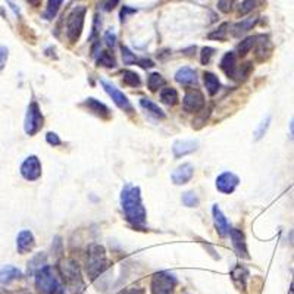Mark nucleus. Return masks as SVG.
Here are the masks:
<instances>
[{
  "label": "nucleus",
  "mask_w": 294,
  "mask_h": 294,
  "mask_svg": "<svg viewBox=\"0 0 294 294\" xmlns=\"http://www.w3.org/2000/svg\"><path fill=\"white\" fill-rule=\"evenodd\" d=\"M181 199H182V203L187 208H197L199 203H200V199H199V196H197L194 191H185Z\"/></svg>",
  "instance_id": "f704fd0d"
},
{
  "label": "nucleus",
  "mask_w": 294,
  "mask_h": 294,
  "mask_svg": "<svg viewBox=\"0 0 294 294\" xmlns=\"http://www.w3.org/2000/svg\"><path fill=\"white\" fill-rule=\"evenodd\" d=\"M21 175L27 181H36L41 176V163L37 156H28L21 165Z\"/></svg>",
  "instance_id": "9d476101"
},
{
  "label": "nucleus",
  "mask_w": 294,
  "mask_h": 294,
  "mask_svg": "<svg viewBox=\"0 0 294 294\" xmlns=\"http://www.w3.org/2000/svg\"><path fill=\"white\" fill-rule=\"evenodd\" d=\"M214 55H215V49L214 47H209V46L203 47L202 49V53H200V62H202V65H208Z\"/></svg>",
  "instance_id": "e433bc0d"
},
{
  "label": "nucleus",
  "mask_w": 294,
  "mask_h": 294,
  "mask_svg": "<svg viewBox=\"0 0 294 294\" xmlns=\"http://www.w3.org/2000/svg\"><path fill=\"white\" fill-rule=\"evenodd\" d=\"M63 0H49L47 3V9H46V14H44V18L46 20H53L56 17V14L59 12V8L62 6Z\"/></svg>",
  "instance_id": "2f4dec72"
},
{
  "label": "nucleus",
  "mask_w": 294,
  "mask_h": 294,
  "mask_svg": "<svg viewBox=\"0 0 294 294\" xmlns=\"http://www.w3.org/2000/svg\"><path fill=\"white\" fill-rule=\"evenodd\" d=\"M97 66H105V68H115L117 66V59L114 53L111 52H102L97 58Z\"/></svg>",
  "instance_id": "7c9ffc66"
},
{
  "label": "nucleus",
  "mask_w": 294,
  "mask_h": 294,
  "mask_svg": "<svg viewBox=\"0 0 294 294\" xmlns=\"http://www.w3.org/2000/svg\"><path fill=\"white\" fill-rule=\"evenodd\" d=\"M100 84H102V87L105 88V91L111 96V99L114 100V103L117 105L119 109L127 111V112H131L133 111V106H131L128 97L119 88H117L112 82H109L106 79H100Z\"/></svg>",
  "instance_id": "1a4fd4ad"
},
{
  "label": "nucleus",
  "mask_w": 294,
  "mask_h": 294,
  "mask_svg": "<svg viewBox=\"0 0 294 294\" xmlns=\"http://www.w3.org/2000/svg\"><path fill=\"white\" fill-rule=\"evenodd\" d=\"M212 215H214V222H215V228L218 235H219V237H227V235H230V231H231L230 224H228V221H227V218L224 215V212L221 211V208H219L218 205H214V208H212Z\"/></svg>",
  "instance_id": "2eb2a0df"
},
{
  "label": "nucleus",
  "mask_w": 294,
  "mask_h": 294,
  "mask_svg": "<svg viewBox=\"0 0 294 294\" xmlns=\"http://www.w3.org/2000/svg\"><path fill=\"white\" fill-rule=\"evenodd\" d=\"M160 100H162V103H165L168 106H175L176 103L179 102L178 91H176L175 88H172V87H165L160 91Z\"/></svg>",
  "instance_id": "a878e982"
},
{
  "label": "nucleus",
  "mask_w": 294,
  "mask_h": 294,
  "mask_svg": "<svg viewBox=\"0 0 294 294\" xmlns=\"http://www.w3.org/2000/svg\"><path fill=\"white\" fill-rule=\"evenodd\" d=\"M165 84H166V79L163 78L159 72L150 74L149 78H147V87H149L150 91H157V90L162 88Z\"/></svg>",
  "instance_id": "c756f323"
},
{
  "label": "nucleus",
  "mask_w": 294,
  "mask_h": 294,
  "mask_svg": "<svg viewBox=\"0 0 294 294\" xmlns=\"http://www.w3.org/2000/svg\"><path fill=\"white\" fill-rule=\"evenodd\" d=\"M230 237H231V243L234 246L235 253L241 259H250L249 250H247V243H246V237L243 234L241 230L233 228L230 231Z\"/></svg>",
  "instance_id": "f8f14e48"
},
{
  "label": "nucleus",
  "mask_w": 294,
  "mask_h": 294,
  "mask_svg": "<svg viewBox=\"0 0 294 294\" xmlns=\"http://www.w3.org/2000/svg\"><path fill=\"white\" fill-rule=\"evenodd\" d=\"M176 282V276L172 272H156L152 275V294H174Z\"/></svg>",
  "instance_id": "423d86ee"
},
{
  "label": "nucleus",
  "mask_w": 294,
  "mask_h": 294,
  "mask_svg": "<svg viewBox=\"0 0 294 294\" xmlns=\"http://www.w3.org/2000/svg\"><path fill=\"white\" fill-rule=\"evenodd\" d=\"M203 82H205V87H206V91H208L209 96H215L221 88L219 78L214 72H205L203 74Z\"/></svg>",
  "instance_id": "b1692460"
},
{
  "label": "nucleus",
  "mask_w": 294,
  "mask_h": 294,
  "mask_svg": "<svg viewBox=\"0 0 294 294\" xmlns=\"http://www.w3.org/2000/svg\"><path fill=\"white\" fill-rule=\"evenodd\" d=\"M118 2H119V0H108V2H106V11H112V9L118 5Z\"/></svg>",
  "instance_id": "a18cd8bd"
},
{
  "label": "nucleus",
  "mask_w": 294,
  "mask_h": 294,
  "mask_svg": "<svg viewBox=\"0 0 294 294\" xmlns=\"http://www.w3.org/2000/svg\"><path fill=\"white\" fill-rule=\"evenodd\" d=\"M194 175V168L191 163H182L181 166H178L175 171L172 172L171 179L175 185H182L187 184Z\"/></svg>",
  "instance_id": "ddd939ff"
},
{
  "label": "nucleus",
  "mask_w": 294,
  "mask_h": 294,
  "mask_svg": "<svg viewBox=\"0 0 294 294\" xmlns=\"http://www.w3.org/2000/svg\"><path fill=\"white\" fill-rule=\"evenodd\" d=\"M36 288L41 294H63V282L62 276L58 271L50 266L44 265L39 271H36V278H34Z\"/></svg>",
  "instance_id": "f03ea898"
},
{
  "label": "nucleus",
  "mask_w": 294,
  "mask_h": 294,
  "mask_svg": "<svg viewBox=\"0 0 294 294\" xmlns=\"http://www.w3.org/2000/svg\"><path fill=\"white\" fill-rule=\"evenodd\" d=\"M128 14H136V9H130L128 6H124L122 11H121V21L125 20Z\"/></svg>",
  "instance_id": "c03bdc74"
},
{
  "label": "nucleus",
  "mask_w": 294,
  "mask_h": 294,
  "mask_svg": "<svg viewBox=\"0 0 294 294\" xmlns=\"http://www.w3.org/2000/svg\"><path fill=\"white\" fill-rule=\"evenodd\" d=\"M228 28H230V25L227 24V22H224V24H221L216 30H214L209 36H208V39L211 40H225L227 39V34H228Z\"/></svg>",
  "instance_id": "473e14b6"
},
{
  "label": "nucleus",
  "mask_w": 294,
  "mask_h": 294,
  "mask_svg": "<svg viewBox=\"0 0 294 294\" xmlns=\"http://www.w3.org/2000/svg\"><path fill=\"white\" fill-rule=\"evenodd\" d=\"M252 69H253V63H252V62L243 63L240 68H237L235 79H238V81H244V79H247V77H249V75H250V72H252Z\"/></svg>",
  "instance_id": "72a5a7b5"
},
{
  "label": "nucleus",
  "mask_w": 294,
  "mask_h": 294,
  "mask_svg": "<svg viewBox=\"0 0 294 294\" xmlns=\"http://www.w3.org/2000/svg\"><path fill=\"white\" fill-rule=\"evenodd\" d=\"M175 79L176 82H179L181 85L190 87V85H193V84L197 82L196 71L188 68V66H182L175 72Z\"/></svg>",
  "instance_id": "6ab92c4d"
},
{
  "label": "nucleus",
  "mask_w": 294,
  "mask_h": 294,
  "mask_svg": "<svg viewBox=\"0 0 294 294\" xmlns=\"http://www.w3.org/2000/svg\"><path fill=\"white\" fill-rule=\"evenodd\" d=\"M121 50H122V59H124V63L125 65H131V63H136L138 59L137 56L127 47V46H122L121 47Z\"/></svg>",
  "instance_id": "4c0bfd02"
},
{
  "label": "nucleus",
  "mask_w": 294,
  "mask_h": 294,
  "mask_svg": "<svg viewBox=\"0 0 294 294\" xmlns=\"http://www.w3.org/2000/svg\"><path fill=\"white\" fill-rule=\"evenodd\" d=\"M36 246V238L30 230H22L17 237V249L21 255L31 252Z\"/></svg>",
  "instance_id": "dca6fc26"
},
{
  "label": "nucleus",
  "mask_w": 294,
  "mask_h": 294,
  "mask_svg": "<svg viewBox=\"0 0 294 294\" xmlns=\"http://www.w3.org/2000/svg\"><path fill=\"white\" fill-rule=\"evenodd\" d=\"M219 66L228 78L235 79V72H237V68H238L237 66V55L234 52H227L224 55V58L221 59Z\"/></svg>",
  "instance_id": "a211bd4d"
},
{
  "label": "nucleus",
  "mask_w": 294,
  "mask_h": 294,
  "mask_svg": "<svg viewBox=\"0 0 294 294\" xmlns=\"http://www.w3.org/2000/svg\"><path fill=\"white\" fill-rule=\"evenodd\" d=\"M137 63L141 68H152V66H155V63L150 59H138Z\"/></svg>",
  "instance_id": "37998d69"
},
{
  "label": "nucleus",
  "mask_w": 294,
  "mask_h": 294,
  "mask_svg": "<svg viewBox=\"0 0 294 294\" xmlns=\"http://www.w3.org/2000/svg\"><path fill=\"white\" fill-rule=\"evenodd\" d=\"M247 276H249V271L243 266H235L234 269L231 271V279L235 284V287L240 290V291H246V281H247Z\"/></svg>",
  "instance_id": "5701e85b"
},
{
  "label": "nucleus",
  "mask_w": 294,
  "mask_h": 294,
  "mask_svg": "<svg viewBox=\"0 0 294 294\" xmlns=\"http://www.w3.org/2000/svg\"><path fill=\"white\" fill-rule=\"evenodd\" d=\"M125 294H144V290L143 288H133V290L127 291Z\"/></svg>",
  "instance_id": "49530a36"
},
{
  "label": "nucleus",
  "mask_w": 294,
  "mask_h": 294,
  "mask_svg": "<svg viewBox=\"0 0 294 294\" xmlns=\"http://www.w3.org/2000/svg\"><path fill=\"white\" fill-rule=\"evenodd\" d=\"M87 9L85 6H75L66 18V37L71 43H77L84 30V18Z\"/></svg>",
  "instance_id": "39448f33"
},
{
  "label": "nucleus",
  "mask_w": 294,
  "mask_h": 294,
  "mask_svg": "<svg viewBox=\"0 0 294 294\" xmlns=\"http://www.w3.org/2000/svg\"><path fill=\"white\" fill-rule=\"evenodd\" d=\"M109 268V260L106 257V250L100 244H90L87 249L85 259V272L90 279H96Z\"/></svg>",
  "instance_id": "7ed1b4c3"
},
{
  "label": "nucleus",
  "mask_w": 294,
  "mask_h": 294,
  "mask_svg": "<svg viewBox=\"0 0 294 294\" xmlns=\"http://www.w3.org/2000/svg\"><path fill=\"white\" fill-rule=\"evenodd\" d=\"M105 41L108 44V47H115L117 46V34L114 31H106L105 33Z\"/></svg>",
  "instance_id": "58836bf2"
},
{
  "label": "nucleus",
  "mask_w": 294,
  "mask_h": 294,
  "mask_svg": "<svg viewBox=\"0 0 294 294\" xmlns=\"http://www.w3.org/2000/svg\"><path fill=\"white\" fill-rule=\"evenodd\" d=\"M291 293L294 294V284H293V285H291Z\"/></svg>",
  "instance_id": "8fccbe9b"
},
{
  "label": "nucleus",
  "mask_w": 294,
  "mask_h": 294,
  "mask_svg": "<svg viewBox=\"0 0 294 294\" xmlns=\"http://www.w3.org/2000/svg\"><path fill=\"white\" fill-rule=\"evenodd\" d=\"M121 208L127 221L134 227H144L146 209L143 206L141 191L137 185L127 184L121 191Z\"/></svg>",
  "instance_id": "f257e3e1"
},
{
  "label": "nucleus",
  "mask_w": 294,
  "mask_h": 294,
  "mask_svg": "<svg viewBox=\"0 0 294 294\" xmlns=\"http://www.w3.org/2000/svg\"><path fill=\"white\" fill-rule=\"evenodd\" d=\"M260 41H256V59L259 62H263L271 56L272 44L266 36H259Z\"/></svg>",
  "instance_id": "aec40b11"
},
{
  "label": "nucleus",
  "mask_w": 294,
  "mask_h": 294,
  "mask_svg": "<svg viewBox=\"0 0 294 294\" xmlns=\"http://www.w3.org/2000/svg\"><path fill=\"white\" fill-rule=\"evenodd\" d=\"M59 274L62 276L63 284L74 294H79L84 290V281L81 276L78 263L72 259H65L59 265Z\"/></svg>",
  "instance_id": "20e7f679"
},
{
  "label": "nucleus",
  "mask_w": 294,
  "mask_h": 294,
  "mask_svg": "<svg viewBox=\"0 0 294 294\" xmlns=\"http://www.w3.org/2000/svg\"><path fill=\"white\" fill-rule=\"evenodd\" d=\"M82 106L87 108L93 115L102 118V119H109V118H111V111H109V108H108L105 103H102L100 100H97V99L94 97L85 99L84 103H82Z\"/></svg>",
  "instance_id": "4468645a"
},
{
  "label": "nucleus",
  "mask_w": 294,
  "mask_h": 294,
  "mask_svg": "<svg viewBox=\"0 0 294 294\" xmlns=\"http://www.w3.org/2000/svg\"><path fill=\"white\" fill-rule=\"evenodd\" d=\"M31 6H34V8H39L40 5H41V0H27Z\"/></svg>",
  "instance_id": "de8ad7c7"
},
{
  "label": "nucleus",
  "mask_w": 294,
  "mask_h": 294,
  "mask_svg": "<svg viewBox=\"0 0 294 294\" xmlns=\"http://www.w3.org/2000/svg\"><path fill=\"white\" fill-rule=\"evenodd\" d=\"M205 108V96L199 88H187L182 97V109L188 114H199Z\"/></svg>",
  "instance_id": "6e6552de"
},
{
  "label": "nucleus",
  "mask_w": 294,
  "mask_h": 294,
  "mask_svg": "<svg viewBox=\"0 0 294 294\" xmlns=\"http://www.w3.org/2000/svg\"><path fill=\"white\" fill-rule=\"evenodd\" d=\"M271 119H272L271 115H268V117L260 122V125L257 127V130L255 131V140H260V138L266 134V131H268V128H269V124H271Z\"/></svg>",
  "instance_id": "c9c22d12"
},
{
  "label": "nucleus",
  "mask_w": 294,
  "mask_h": 294,
  "mask_svg": "<svg viewBox=\"0 0 294 294\" xmlns=\"http://www.w3.org/2000/svg\"><path fill=\"white\" fill-rule=\"evenodd\" d=\"M43 122L44 118L41 115L40 106L37 102H31L28 105L27 109V115H25V122H24V130L28 136H36L40 130L43 128Z\"/></svg>",
  "instance_id": "0eeeda50"
},
{
  "label": "nucleus",
  "mask_w": 294,
  "mask_h": 294,
  "mask_svg": "<svg viewBox=\"0 0 294 294\" xmlns=\"http://www.w3.org/2000/svg\"><path fill=\"white\" fill-rule=\"evenodd\" d=\"M122 75V82L128 87H140L141 85V78L137 72L131 71V69H124L121 72Z\"/></svg>",
  "instance_id": "cd10ccee"
},
{
  "label": "nucleus",
  "mask_w": 294,
  "mask_h": 294,
  "mask_svg": "<svg viewBox=\"0 0 294 294\" xmlns=\"http://www.w3.org/2000/svg\"><path fill=\"white\" fill-rule=\"evenodd\" d=\"M140 106L144 109V111H147L150 115H153L155 118H157V119H165L166 118V114L157 106L155 102H152L150 99H141L140 100Z\"/></svg>",
  "instance_id": "393cba45"
},
{
  "label": "nucleus",
  "mask_w": 294,
  "mask_h": 294,
  "mask_svg": "<svg viewBox=\"0 0 294 294\" xmlns=\"http://www.w3.org/2000/svg\"><path fill=\"white\" fill-rule=\"evenodd\" d=\"M6 60H8V49L5 46H0V72L3 71Z\"/></svg>",
  "instance_id": "79ce46f5"
},
{
  "label": "nucleus",
  "mask_w": 294,
  "mask_h": 294,
  "mask_svg": "<svg viewBox=\"0 0 294 294\" xmlns=\"http://www.w3.org/2000/svg\"><path fill=\"white\" fill-rule=\"evenodd\" d=\"M20 278H22V272L18 268H15L12 265H6V266L0 268V284L6 285V284H11L12 281L20 279Z\"/></svg>",
  "instance_id": "4be33fe9"
},
{
  "label": "nucleus",
  "mask_w": 294,
  "mask_h": 294,
  "mask_svg": "<svg viewBox=\"0 0 294 294\" xmlns=\"http://www.w3.org/2000/svg\"><path fill=\"white\" fill-rule=\"evenodd\" d=\"M238 184H240V179L233 172H222L221 175L216 178V188L222 194L234 193L235 188L238 187Z\"/></svg>",
  "instance_id": "9b49d317"
},
{
  "label": "nucleus",
  "mask_w": 294,
  "mask_h": 294,
  "mask_svg": "<svg viewBox=\"0 0 294 294\" xmlns=\"http://www.w3.org/2000/svg\"><path fill=\"white\" fill-rule=\"evenodd\" d=\"M263 3H265V0H243L241 5H240V8H238V15H241V17L249 15L255 9L260 8Z\"/></svg>",
  "instance_id": "bb28decb"
},
{
  "label": "nucleus",
  "mask_w": 294,
  "mask_h": 294,
  "mask_svg": "<svg viewBox=\"0 0 294 294\" xmlns=\"http://www.w3.org/2000/svg\"><path fill=\"white\" fill-rule=\"evenodd\" d=\"M231 5H233V0H219L218 2V9L224 14H228L231 11Z\"/></svg>",
  "instance_id": "ea45409f"
},
{
  "label": "nucleus",
  "mask_w": 294,
  "mask_h": 294,
  "mask_svg": "<svg viewBox=\"0 0 294 294\" xmlns=\"http://www.w3.org/2000/svg\"><path fill=\"white\" fill-rule=\"evenodd\" d=\"M46 140H47V143H49L50 146H60V144H62V141H60V138H59V136L56 133H47Z\"/></svg>",
  "instance_id": "a19ab883"
},
{
  "label": "nucleus",
  "mask_w": 294,
  "mask_h": 294,
  "mask_svg": "<svg viewBox=\"0 0 294 294\" xmlns=\"http://www.w3.org/2000/svg\"><path fill=\"white\" fill-rule=\"evenodd\" d=\"M199 147V140H178L172 146V152L175 157H182L196 152Z\"/></svg>",
  "instance_id": "f3484780"
},
{
  "label": "nucleus",
  "mask_w": 294,
  "mask_h": 294,
  "mask_svg": "<svg viewBox=\"0 0 294 294\" xmlns=\"http://www.w3.org/2000/svg\"><path fill=\"white\" fill-rule=\"evenodd\" d=\"M256 41H257V36H252V37H247V39H244L238 46H237V53H238V56H246L253 47L256 46Z\"/></svg>",
  "instance_id": "c85d7f7f"
},
{
  "label": "nucleus",
  "mask_w": 294,
  "mask_h": 294,
  "mask_svg": "<svg viewBox=\"0 0 294 294\" xmlns=\"http://www.w3.org/2000/svg\"><path fill=\"white\" fill-rule=\"evenodd\" d=\"M290 131H291V134H293L294 138V119H291V122H290Z\"/></svg>",
  "instance_id": "09e8293b"
},
{
  "label": "nucleus",
  "mask_w": 294,
  "mask_h": 294,
  "mask_svg": "<svg viewBox=\"0 0 294 294\" xmlns=\"http://www.w3.org/2000/svg\"><path fill=\"white\" fill-rule=\"evenodd\" d=\"M257 21H259L257 17H252V18H246V20L237 22V24L233 25L231 34H233L234 37H241V36H243V34H246L247 31L253 30V27L257 24Z\"/></svg>",
  "instance_id": "412c9836"
}]
</instances>
